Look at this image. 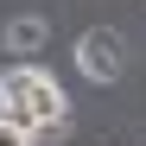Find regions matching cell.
<instances>
[{
  "label": "cell",
  "mask_w": 146,
  "mask_h": 146,
  "mask_svg": "<svg viewBox=\"0 0 146 146\" xmlns=\"http://www.w3.org/2000/svg\"><path fill=\"white\" fill-rule=\"evenodd\" d=\"M0 146H38V133H32V127H19V121H7V114H0Z\"/></svg>",
  "instance_id": "277c9868"
},
{
  "label": "cell",
  "mask_w": 146,
  "mask_h": 146,
  "mask_svg": "<svg viewBox=\"0 0 146 146\" xmlns=\"http://www.w3.org/2000/svg\"><path fill=\"white\" fill-rule=\"evenodd\" d=\"M121 64H127L121 32H83V38H76V70H83L89 83H114Z\"/></svg>",
  "instance_id": "7a4b0ae2"
},
{
  "label": "cell",
  "mask_w": 146,
  "mask_h": 146,
  "mask_svg": "<svg viewBox=\"0 0 146 146\" xmlns=\"http://www.w3.org/2000/svg\"><path fill=\"white\" fill-rule=\"evenodd\" d=\"M44 19H32V13H19V19H7V51H13V64H38V51H44Z\"/></svg>",
  "instance_id": "3957f363"
},
{
  "label": "cell",
  "mask_w": 146,
  "mask_h": 146,
  "mask_svg": "<svg viewBox=\"0 0 146 146\" xmlns=\"http://www.w3.org/2000/svg\"><path fill=\"white\" fill-rule=\"evenodd\" d=\"M0 114L44 133L57 121H70V102H64V89H57V76L44 64H7L0 70Z\"/></svg>",
  "instance_id": "6da1fadb"
}]
</instances>
